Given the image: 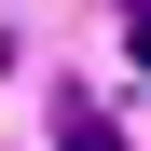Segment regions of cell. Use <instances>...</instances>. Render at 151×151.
<instances>
[{
    "instance_id": "3",
    "label": "cell",
    "mask_w": 151,
    "mask_h": 151,
    "mask_svg": "<svg viewBox=\"0 0 151 151\" xmlns=\"http://www.w3.org/2000/svg\"><path fill=\"white\" fill-rule=\"evenodd\" d=\"M0 69H14V41H0Z\"/></svg>"
},
{
    "instance_id": "2",
    "label": "cell",
    "mask_w": 151,
    "mask_h": 151,
    "mask_svg": "<svg viewBox=\"0 0 151 151\" xmlns=\"http://www.w3.org/2000/svg\"><path fill=\"white\" fill-rule=\"evenodd\" d=\"M124 41H137V69H151V0H137V28H124Z\"/></svg>"
},
{
    "instance_id": "1",
    "label": "cell",
    "mask_w": 151,
    "mask_h": 151,
    "mask_svg": "<svg viewBox=\"0 0 151 151\" xmlns=\"http://www.w3.org/2000/svg\"><path fill=\"white\" fill-rule=\"evenodd\" d=\"M55 151H124V137H110V110H96L83 83H55Z\"/></svg>"
}]
</instances>
